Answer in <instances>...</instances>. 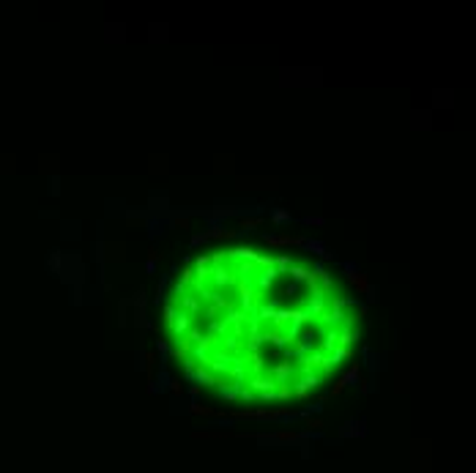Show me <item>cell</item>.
Returning a JSON list of instances; mask_svg holds the SVG:
<instances>
[{"label":"cell","mask_w":476,"mask_h":473,"mask_svg":"<svg viewBox=\"0 0 476 473\" xmlns=\"http://www.w3.org/2000/svg\"><path fill=\"white\" fill-rule=\"evenodd\" d=\"M359 377H361V367H359V361H356V364H353V367L348 369L342 377H339V380H342V383H345V389H348V386H356Z\"/></svg>","instance_id":"16"},{"label":"cell","mask_w":476,"mask_h":473,"mask_svg":"<svg viewBox=\"0 0 476 473\" xmlns=\"http://www.w3.org/2000/svg\"><path fill=\"white\" fill-rule=\"evenodd\" d=\"M296 290H298L296 285H287V287H285V295H296Z\"/></svg>","instance_id":"41"},{"label":"cell","mask_w":476,"mask_h":473,"mask_svg":"<svg viewBox=\"0 0 476 473\" xmlns=\"http://www.w3.org/2000/svg\"><path fill=\"white\" fill-rule=\"evenodd\" d=\"M238 230H227L225 225H211V230L205 235H208V241H227V238H236Z\"/></svg>","instance_id":"12"},{"label":"cell","mask_w":476,"mask_h":473,"mask_svg":"<svg viewBox=\"0 0 476 473\" xmlns=\"http://www.w3.org/2000/svg\"><path fill=\"white\" fill-rule=\"evenodd\" d=\"M167 389L172 391L176 397H181L184 394V386H181V377H170V383H167Z\"/></svg>","instance_id":"31"},{"label":"cell","mask_w":476,"mask_h":473,"mask_svg":"<svg viewBox=\"0 0 476 473\" xmlns=\"http://www.w3.org/2000/svg\"><path fill=\"white\" fill-rule=\"evenodd\" d=\"M192 282H194V268H192V266H186L184 271H181V276H178L176 285H181L184 290H189V287H192Z\"/></svg>","instance_id":"18"},{"label":"cell","mask_w":476,"mask_h":473,"mask_svg":"<svg viewBox=\"0 0 476 473\" xmlns=\"http://www.w3.org/2000/svg\"><path fill=\"white\" fill-rule=\"evenodd\" d=\"M266 375L271 377L277 386H290V377H296L298 369H296V364H290V361H279L277 367L266 369Z\"/></svg>","instance_id":"2"},{"label":"cell","mask_w":476,"mask_h":473,"mask_svg":"<svg viewBox=\"0 0 476 473\" xmlns=\"http://www.w3.org/2000/svg\"><path fill=\"white\" fill-rule=\"evenodd\" d=\"M211 282H213V293H219V290L236 287L238 274L233 266H217V268H211Z\"/></svg>","instance_id":"1"},{"label":"cell","mask_w":476,"mask_h":473,"mask_svg":"<svg viewBox=\"0 0 476 473\" xmlns=\"http://www.w3.org/2000/svg\"><path fill=\"white\" fill-rule=\"evenodd\" d=\"M126 225H129V227H134V225H145V219H143L140 213H129V216H126Z\"/></svg>","instance_id":"34"},{"label":"cell","mask_w":476,"mask_h":473,"mask_svg":"<svg viewBox=\"0 0 476 473\" xmlns=\"http://www.w3.org/2000/svg\"><path fill=\"white\" fill-rule=\"evenodd\" d=\"M189 410H192V413H200V416H217L211 408H205V405H197V402H192Z\"/></svg>","instance_id":"29"},{"label":"cell","mask_w":476,"mask_h":473,"mask_svg":"<svg viewBox=\"0 0 476 473\" xmlns=\"http://www.w3.org/2000/svg\"><path fill=\"white\" fill-rule=\"evenodd\" d=\"M260 225H263L260 216H241V219H238V230H241V233H252V230L260 227Z\"/></svg>","instance_id":"15"},{"label":"cell","mask_w":476,"mask_h":473,"mask_svg":"<svg viewBox=\"0 0 476 473\" xmlns=\"http://www.w3.org/2000/svg\"><path fill=\"white\" fill-rule=\"evenodd\" d=\"M50 268H52V274H63V257H60V252L50 254Z\"/></svg>","instance_id":"26"},{"label":"cell","mask_w":476,"mask_h":473,"mask_svg":"<svg viewBox=\"0 0 476 473\" xmlns=\"http://www.w3.org/2000/svg\"><path fill=\"white\" fill-rule=\"evenodd\" d=\"M345 274H348V279H351V285L356 287V293H361V295H367L372 290V285H370V279H367V274H361L353 263H345Z\"/></svg>","instance_id":"4"},{"label":"cell","mask_w":476,"mask_h":473,"mask_svg":"<svg viewBox=\"0 0 476 473\" xmlns=\"http://www.w3.org/2000/svg\"><path fill=\"white\" fill-rule=\"evenodd\" d=\"M312 274H315V282H318V290L323 293V298H331V293H334V279H331V274L326 271V266H323V263H318V266L312 268Z\"/></svg>","instance_id":"5"},{"label":"cell","mask_w":476,"mask_h":473,"mask_svg":"<svg viewBox=\"0 0 476 473\" xmlns=\"http://www.w3.org/2000/svg\"><path fill=\"white\" fill-rule=\"evenodd\" d=\"M293 216H290V211H285V208H274L271 211V222L274 225H285V222H290Z\"/></svg>","instance_id":"21"},{"label":"cell","mask_w":476,"mask_h":473,"mask_svg":"<svg viewBox=\"0 0 476 473\" xmlns=\"http://www.w3.org/2000/svg\"><path fill=\"white\" fill-rule=\"evenodd\" d=\"M162 227H164L162 222H153V225H151V238H156V235H162V233H164Z\"/></svg>","instance_id":"37"},{"label":"cell","mask_w":476,"mask_h":473,"mask_svg":"<svg viewBox=\"0 0 476 473\" xmlns=\"http://www.w3.org/2000/svg\"><path fill=\"white\" fill-rule=\"evenodd\" d=\"M274 397H277V402H287V400H293V391H290V386H277Z\"/></svg>","instance_id":"28"},{"label":"cell","mask_w":476,"mask_h":473,"mask_svg":"<svg viewBox=\"0 0 476 473\" xmlns=\"http://www.w3.org/2000/svg\"><path fill=\"white\" fill-rule=\"evenodd\" d=\"M359 389H361V394H370V380H364V377H359Z\"/></svg>","instance_id":"38"},{"label":"cell","mask_w":476,"mask_h":473,"mask_svg":"<svg viewBox=\"0 0 476 473\" xmlns=\"http://www.w3.org/2000/svg\"><path fill=\"white\" fill-rule=\"evenodd\" d=\"M290 386H301L304 391H312V389H318V386H320V377L315 375V372H304V375H298V380H296V383H290Z\"/></svg>","instance_id":"13"},{"label":"cell","mask_w":476,"mask_h":473,"mask_svg":"<svg viewBox=\"0 0 476 473\" xmlns=\"http://www.w3.org/2000/svg\"><path fill=\"white\" fill-rule=\"evenodd\" d=\"M301 309L307 312V317H310V320H312V317H318V320H320V317L326 315V301H323V298H310L307 304H301Z\"/></svg>","instance_id":"10"},{"label":"cell","mask_w":476,"mask_h":473,"mask_svg":"<svg viewBox=\"0 0 476 473\" xmlns=\"http://www.w3.org/2000/svg\"><path fill=\"white\" fill-rule=\"evenodd\" d=\"M257 402H277V397H274V391H263V394L254 397Z\"/></svg>","instance_id":"36"},{"label":"cell","mask_w":476,"mask_h":473,"mask_svg":"<svg viewBox=\"0 0 476 473\" xmlns=\"http://www.w3.org/2000/svg\"><path fill=\"white\" fill-rule=\"evenodd\" d=\"M189 328H192V317H189V315H184V312H178L167 334L172 336V342H178V339H184V336H186V331H189Z\"/></svg>","instance_id":"7"},{"label":"cell","mask_w":476,"mask_h":473,"mask_svg":"<svg viewBox=\"0 0 476 473\" xmlns=\"http://www.w3.org/2000/svg\"><path fill=\"white\" fill-rule=\"evenodd\" d=\"M301 364H298V375H304V372H315L318 375V369H320V361H323V353L320 350H315V353H307V356H301L298 359Z\"/></svg>","instance_id":"8"},{"label":"cell","mask_w":476,"mask_h":473,"mask_svg":"<svg viewBox=\"0 0 476 473\" xmlns=\"http://www.w3.org/2000/svg\"><path fill=\"white\" fill-rule=\"evenodd\" d=\"M189 219H192V213H184V216H176V219H172V225L176 227H181V230H189Z\"/></svg>","instance_id":"30"},{"label":"cell","mask_w":476,"mask_h":473,"mask_svg":"<svg viewBox=\"0 0 476 473\" xmlns=\"http://www.w3.org/2000/svg\"><path fill=\"white\" fill-rule=\"evenodd\" d=\"M176 315H178V307L172 301H167L164 307H162V323H164V328L170 331V326H172V320H176Z\"/></svg>","instance_id":"14"},{"label":"cell","mask_w":476,"mask_h":473,"mask_svg":"<svg viewBox=\"0 0 476 473\" xmlns=\"http://www.w3.org/2000/svg\"><path fill=\"white\" fill-rule=\"evenodd\" d=\"M290 266H293V260H290V257H285V254H282V257H274V268H277V274H279V276L290 271Z\"/></svg>","instance_id":"23"},{"label":"cell","mask_w":476,"mask_h":473,"mask_svg":"<svg viewBox=\"0 0 476 473\" xmlns=\"http://www.w3.org/2000/svg\"><path fill=\"white\" fill-rule=\"evenodd\" d=\"M153 383H159V386H156L159 391L167 389V383H170V372H167V367H159V377H156ZM156 389H153V391H156Z\"/></svg>","instance_id":"27"},{"label":"cell","mask_w":476,"mask_h":473,"mask_svg":"<svg viewBox=\"0 0 476 473\" xmlns=\"http://www.w3.org/2000/svg\"><path fill=\"white\" fill-rule=\"evenodd\" d=\"M304 225L307 227H323V219H320V216H307Z\"/></svg>","instance_id":"35"},{"label":"cell","mask_w":476,"mask_h":473,"mask_svg":"<svg viewBox=\"0 0 476 473\" xmlns=\"http://www.w3.org/2000/svg\"><path fill=\"white\" fill-rule=\"evenodd\" d=\"M126 309H129V301H120L118 304V323H120V326L126 323Z\"/></svg>","instance_id":"32"},{"label":"cell","mask_w":476,"mask_h":473,"mask_svg":"<svg viewBox=\"0 0 476 473\" xmlns=\"http://www.w3.org/2000/svg\"><path fill=\"white\" fill-rule=\"evenodd\" d=\"M277 279H279L277 268H266V271H257V274L252 276V285H254V290H257L260 295H266L268 290L277 285Z\"/></svg>","instance_id":"3"},{"label":"cell","mask_w":476,"mask_h":473,"mask_svg":"<svg viewBox=\"0 0 476 473\" xmlns=\"http://www.w3.org/2000/svg\"><path fill=\"white\" fill-rule=\"evenodd\" d=\"M252 266L257 268V271H266V268H274V257H271V254H257Z\"/></svg>","instance_id":"22"},{"label":"cell","mask_w":476,"mask_h":473,"mask_svg":"<svg viewBox=\"0 0 476 473\" xmlns=\"http://www.w3.org/2000/svg\"><path fill=\"white\" fill-rule=\"evenodd\" d=\"M287 274H290V276H293V279H296V282H304L307 276H310V268H304V266H296V263H293V266H290V271H287Z\"/></svg>","instance_id":"25"},{"label":"cell","mask_w":476,"mask_h":473,"mask_svg":"<svg viewBox=\"0 0 476 473\" xmlns=\"http://www.w3.org/2000/svg\"><path fill=\"white\" fill-rule=\"evenodd\" d=\"M348 307H351V301H348V298H339V295H331V298H326V309H339V312H345Z\"/></svg>","instance_id":"19"},{"label":"cell","mask_w":476,"mask_h":473,"mask_svg":"<svg viewBox=\"0 0 476 473\" xmlns=\"http://www.w3.org/2000/svg\"><path fill=\"white\" fill-rule=\"evenodd\" d=\"M367 312H370V307H367V304H361V307H359V315L367 317Z\"/></svg>","instance_id":"42"},{"label":"cell","mask_w":476,"mask_h":473,"mask_svg":"<svg viewBox=\"0 0 476 473\" xmlns=\"http://www.w3.org/2000/svg\"><path fill=\"white\" fill-rule=\"evenodd\" d=\"M203 244H208V235H205V233H194L192 235V246H203Z\"/></svg>","instance_id":"33"},{"label":"cell","mask_w":476,"mask_h":473,"mask_svg":"<svg viewBox=\"0 0 476 473\" xmlns=\"http://www.w3.org/2000/svg\"><path fill=\"white\" fill-rule=\"evenodd\" d=\"M186 394H189V397H197V394H200V389L192 383V386H186Z\"/></svg>","instance_id":"39"},{"label":"cell","mask_w":476,"mask_h":473,"mask_svg":"<svg viewBox=\"0 0 476 473\" xmlns=\"http://www.w3.org/2000/svg\"><path fill=\"white\" fill-rule=\"evenodd\" d=\"M176 307H178V312L189 315L192 320H194V317H197L200 312H203V301H200V298H197V295H194V293H184V295H181V298H178V304H176Z\"/></svg>","instance_id":"6"},{"label":"cell","mask_w":476,"mask_h":473,"mask_svg":"<svg viewBox=\"0 0 476 473\" xmlns=\"http://www.w3.org/2000/svg\"><path fill=\"white\" fill-rule=\"evenodd\" d=\"M238 391L241 389H236V386H219V397L227 400V402H236L238 400Z\"/></svg>","instance_id":"24"},{"label":"cell","mask_w":476,"mask_h":473,"mask_svg":"<svg viewBox=\"0 0 476 473\" xmlns=\"http://www.w3.org/2000/svg\"><path fill=\"white\" fill-rule=\"evenodd\" d=\"M304 249L310 254H318V257H323V254H326V244H323V241H315V238H307L304 241Z\"/></svg>","instance_id":"17"},{"label":"cell","mask_w":476,"mask_h":473,"mask_svg":"<svg viewBox=\"0 0 476 473\" xmlns=\"http://www.w3.org/2000/svg\"><path fill=\"white\" fill-rule=\"evenodd\" d=\"M304 235H266L268 246H304Z\"/></svg>","instance_id":"9"},{"label":"cell","mask_w":476,"mask_h":473,"mask_svg":"<svg viewBox=\"0 0 476 473\" xmlns=\"http://www.w3.org/2000/svg\"><path fill=\"white\" fill-rule=\"evenodd\" d=\"M307 413H320V402H312L310 408H307Z\"/></svg>","instance_id":"40"},{"label":"cell","mask_w":476,"mask_h":473,"mask_svg":"<svg viewBox=\"0 0 476 473\" xmlns=\"http://www.w3.org/2000/svg\"><path fill=\"white\" fill-rule=\"evenodd\" d=\"M192 380H194V386H197V389H211V386H217V377H213L205 367H197V369H194V377H192Z\"/></svg>","instance_id":"11"},{"label":"cell","mask_w":476,"mask_h":473,"mask_svg":"<svg viewBox=\"0 0 476 473\" xmlns=\"http://www.w3.org/2000/svg\"><path fill=\"white\" fill-rule=\"evenodd\" d=\"M110 252H104V260H123V244H107Z\"/></svg>","instance_id":"20"}]
</instances>
